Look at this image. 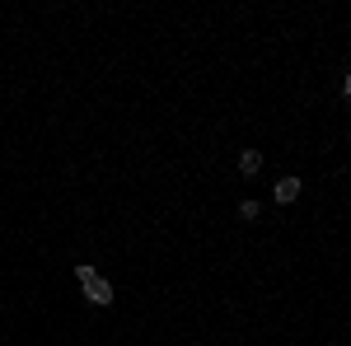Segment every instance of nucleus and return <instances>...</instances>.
Wrapping results in <instances>:
<instances>
[{
	"mask_svg": "<svg viewBox=\"0 0 351 346\" xmlns=\"http://www.w3.org/2000/svg\"><path fill=\"white\" fill-rule=\"evenodd\" d=\"M84 299H94V304L104 309V304H112V286H108V281H104V276H94V281L84 286Z\"/></svg>",
	"mask_w": 351,
	"mask_h": 346,
	"instance_id": "1",
	"label": "nucleus"
},
{
	"mask_svg": "<svg viewBox=\"0 0 351 346\" xmlns=\"http://www.w3.org/2000/svg\"><path fill=\"white\" fill-rule=\"evenodd\" d=\"M271 197H276L281 206H286V201H295V197H300V178H281V183L271 187Z\"/></svg>",
	"mask_w": 351,
	"mask_h": 346,
	"instance_id": "2",
	"label": "nucleus"
},
{
	"mask_svg": "<svg viewBox=\"0 0 351 346\" xmlns=\"http://www.w3.org/2000/svg\"><path fill=\"white\" fill-rule=\"evenodd\" d=\"M258 169H263V155H258V150H243V155H239V173H248V178H253Z\"/></svg>",
	"mask_w": 351,
	"mask_h": 346,
	"instance_id": "3",
	"label": "nucleus"
},
{
	"mask_svg": "<svg viewBox=\"0 0 351 346\" xmlns=\"http://www.w3.org/2000/svg\"><path fill=\"white\" fill-rule=\"evenodd\" d=\"M94 276H99V271H94V267H89V262H80V267H75V281H80V286H89Z\"/></svg>",
	"mask_w": 351,
	"mask_h": 346,
	"instance_id": "4",
	"label": "nucleus"
}]
</instances>
